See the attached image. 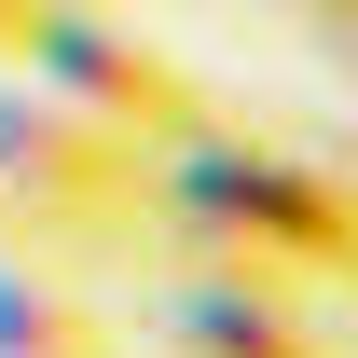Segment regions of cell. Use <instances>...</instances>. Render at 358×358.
I'll return each mask as SVG.
<instances>
[{"instance_id": "cell-1", "label": "cell", "mask_w": 358, "mask_h": 358, "mask_svg": "<svg viewBox=\"0 0 358 358\" xmlns=\"http://www.w3.org/2000/svg\"><path fill=\"white\" fill-rule=\"evenodd\" d=\"M152 234L166 248H221V262H275L303 289L358 275L345 166H317L289 138H248V124H193L179 152H152Z\"/></svg>"}, {"instance_id": "cell-2", "label": "cell", "mask_w": 358, "mask_h": 358, "mask_svg": "<svg viewBox=\"0 0 358 358\" xmlns=\"http://www.w3.org/2000/svg\"><path fill=\"white\" fill-rule=\"evenodd\" d=\"M138 234H152V152L69 110L55 83L0 69V248L83 262V248H138Z\"/></svg>"}, {"instance_id": "cell-3", "label": "cell", "mask_w": 358, "mask_h": 358, "mask_svg": "<svg viewBox=\"0 0 358 358\" xmlns=\"http://www.w3.org/2000/svg\"><path fill=\"white\" fill-rule=\"evenodd\" d=\"M14 69L55 83L69 110H96L110 138H138V152H179L193 124H221L207 69L166 55L138 14H110V0H42V14H28V42H14Z\"/></svg>"}, {"instance_id": "cell-4", "label": "cell", "mask_w": 358, "mask_h": 358, "mask_svg": "<svg viewBox=\"0 0 358 358\" xmlns=\"http://www.w3.org/2000/svg\"><path fill=\"white\" fill-rule=\"evenodd\" d=\"M166 345H179V358H331V331H317L303 275H275V262H221V248H179Z\"/></svg>"}, {"instance_id": "cell-5", "label": "cell", "mask_w": 358, "mask_h": 358, "mask_svg": "<svg viewBox=\"0 0 358 358\" xmlns=\"http://www.w3.org/2000/svg\"><path fill=\"white\" fill-rule=\"evenodd\" d=\"M0 358H124V317L96 289H69V262L0 248Z\"/></svg>"}, {"instance_id": "cell-6", "label": "cell", "mask_w": 358, "mask_h": 358, "mask_svg": "<svg viewBox=\"0 0 358 358\" xmlns=\"http://www.w3.org/2000/svg\"><path fill=\"white\" fill-rule=\"evenodd\" d=\"M28 14H42V0H0V69H14V42H28Z\"/></svg>"}, {"instance_id": "cell-7", "label": "cell", "mask_w": 358, "mask_h": 358, "mask_svg": "<svg viewBox=\"0 0 358 358\" xmlns=\"http://www.w3.org/2000/svg\"><path fill=\"white\" fill-rule=\"evenodd\" d=\"M289 14H303V28H345V14H358V0H289Z\"/></svg>"}]
</instances>
